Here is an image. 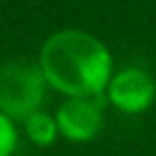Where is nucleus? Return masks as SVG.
Here are the masks:
<instances>
[{
	"instance_id": "nucleus-1",
	"label": "nucleus",
	"mask_w": 156,
	"mask_h": 156,
	"mask_svg": "<svg viewBox=\"0 0 156 156\" xmlns=\"http://www.w3.org/2000/svg\"><path fill=\"white\" fill-rule=\"evenodd\" d=\"M39 69L46 83L64 97H99L112 76V55L99 37L67 28L41 44Z\"/></svg>"
},
{
	"instance_id": "nucleus-2",
	"label": "nucleus",
	"mask_w": 156,
	"mask_h": 156,
	"mask_svg": "<svg viewBox=\"0 0 156 156\" xmlns=\"http://www.w3.org/2000/svg\"><path fill=\"white\" fill-rule=\"evenodd\" d=\"M46 78L39 64L7 62L0 67V112L23 122L39 110L46 92Z\"/></svg>"
},
{
	"instance_id": "nucleus-3",
	"label": "nucleus",
	"mask_w": 156,
	"mask_h": 156,
	"mask_svg": "<svg viewBox=\"0 0 156 156\" xmlns=\"http://www.w3.org/2000/svg\"><path fill=\"white\" fill-rule=\"evenodd\" d=\"M58 131L71 142H90L103 129V108L99 97H67L55 112Z\"/></svg>"
},
{
	"instance_id": "nucleus-4",
	"label": "nucleus",
	"mask_w": 156,
	"mask_h": 156,
	"mask_svg": "<svg viewBox=\"0 0 156 156\" xmlns=\"http://www.w3.org/2000/svg\"><path fill=\"white\" fill-rule=\"evenodd\" d=\"M106 94L117 110L126 115H138L156 101V83L145 69L129 67L110 76Z\"/></svg>"
},
{
	"instance_id": "nucleus-5",
	"label": "nucleus",
	"mask_w": 156,
	"mask_h": 156,
	"mask_svg": "<svg viewBox=\"0 0 156 156\" xmlns=\"http://www.w3.org/2000/svg\"><path fill=\"white\" fill-rule=\"evenodd\" d=\"M23 129H25V136L30 138V142H34L37 147L53 145L55 138L60 136L55 117L48 115V112H44V110H34L32 115L25 117L23 119Z\"/></svg>"
},
{
	"instance_id": "nucleus-6",
	"label": "nucleus",
	"mask_w": 156,
	"mask_h": 156,
	"mask_svg": "<svg viewBox=\"0 0 156 156\" xmlns=\"http://www.w3.org/2000/svg\"><path fill=\"white\" fill-rule=\"evenodd\" d=\"M16 140H19V133H16L14 119L7 117L5 112H0V156H12L14 154Z\"/></svg>"
}]
</instances>
